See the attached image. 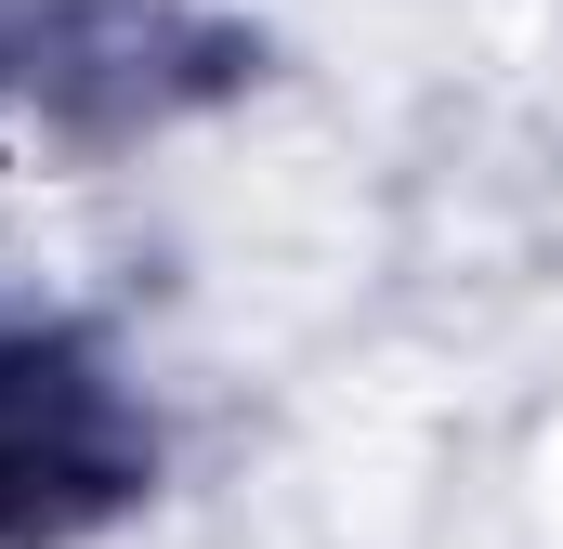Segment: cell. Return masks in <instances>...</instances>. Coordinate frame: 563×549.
<instances>
[{
	"instance_id": "1",
	"label": "cell",
	"mask_w": 563,
	"mask_h": 549,
	"mask_svg": "<svg viewBox=\"0 0 563 549\" xmlns=\"http://www.w3.org/2000/svg\"><path fill=\"white\" fill-rule=\"evenodd\" d=\"M144 471H157V432L106 380V354L79 327L0 314V549H53L106 524L119 497H144Z\"/></svg>"
}]
</instances>
